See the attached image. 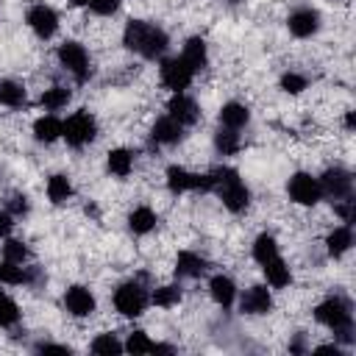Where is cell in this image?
Returning a JSON list of instances; mask_svg holds the SVG:
<instances>
[{"label": "cell", "mask_w": 356, "mask_h": 356, "mask_svg": "<svg viewBox=\"0 0 356 356\" xmlns=\"http://www.w3.org/2000/svg\"><path fill=\"white\" fill-rule=\"evenodd\" d=\"M167 186H170V192H175V195L189 192V189H192V172L184 170V167H178V164L167 167Z\"/></svg>", "instance_id": "cell-28"}, {"label": "cell", "mask_w": 356, "mask_h": 356, "mask_svg": "<svg viewBox=\"0 0 356 356\" xmlns=\"http://www.w3.org/2000/svg\"><path fill=\"white\" fill-rule=\"evenodd\" d=\"M122 348H125V350H131V353H153V348H156V345L147 339V334H145V331H134Z\"/></svg>", "instance_id": "cell-36"}, {"label": "cell", "mask_w": 356, "mask_h": 356, "mask_svg": "<svg viewBox=\"0 0 356 356\" xmlns=\"http://www.w3.org/2000/svg\"><path fill=\"white\" fill-rule=\"evenodd\" d=\"M286 28H289L292 36L309 39V36H314L320 31V14L314 8H295L289 14V19H286Z\"/></svg>", "instance_id": "cell-11"}, {"label": "cell", "mask_w": 356, "mask_h": 356, "mask_svg": "<svg viewBox=\"0 0 356 356\" xmlns=\"http://www.w3.org/2000/svg\"><path fill=\"white\" fill-rule=\"evenodd\" d=\"M181 58L197 72V70H203L206 67V61H209V50H206V42L200 39V36H192V39H186L184 42V53H181Z\"/></svg>", "instance_id": "cell-17"}, {"label": "cell", "mask_w": 356, "mask_h": 356, "mask_svg": "<svg viewBox=\"0 0 356 356\" xmlns=\"http://www.w3.org/2000/svg\"><path fill=\"white\" fill-rule=\"evenodd\" d=\"M36 350H42V353H70L67 345H53V342H42Z\"/></svg>", "instance_id": "cell-41"}, {"label": "cell", "mask_w": 356, "mask_h": 356, "mask_svg": "<svg viewBox=\"0 0 356 356\" xmlns=\"http://www.w3.org/2000/svg\"><path fill=\"white\" fill-rule=\"evenodd\" d=\"M72 195V184H70V178L67 175H61V172H56V175H50L47 178V197L58 206V203H67V197Z\"/></svg>", "instance_id": "cell-26"}, {"label": "cell", "mask_w": 356, "mask_h": 356, "mask_svg": "<svg viewBox=\"0 0 356 356\" xmlns=\"http://www.w3.org/2000/svg\"><path fill=\"white\" fill-rule=\"evenodd\" d=\"M248 120H250V111L242 103H225L220 108V125H225V128H234L236 131V128L248 125Z\"/></svg>", "instance_id": "cell-21"}, {"label": "cell", "mask_w": 356, "mask_h": 356, "mask_svg": "<svg viewBox=\"0 0 356 356\" xmlns=\"http://www.w3.org/2000/svg\"><path fill=\"white\" fill-rule=\"evenodd\" d=\"M181 300V289L178 286H159L153 292V303L161 306V309H170V306H178Z\"/></svg>", "instance_id": "cell-34"}, {"label": "cell", "mask_w": 356, "mask_h": 356, "mask_svg": "<svg viewBox=\"0 0 356 356\" xmlns=\"http://www.w3.org/2000/svg\"><path fill=\"white\" fill-rule=\"evenodd\" d=\"M8 214H17V217L28 214V197H25V195H11V200H8Z\"/></svg>", "instance_id": "cell-39"}, {"label": "cell", "mask_w": 356, "mask_h": 356, "mask_svg": "<svg viewBox=\"0 0 356 356\" xmlns=\"http://www.w3.org/2000/svg\"><path fill=\"white\" fill-rule=\"evenodd\" d=\"M39 103H42L47 111H58V108H64V106L70 103V89H67V86H50V89L42 92Z\"/></svg>", "instance_id": "cell-31"}, {"label": "cell", "mask_w": 356, "mask_h": 356, "mask_svg": "<svg viewBox=\"0 0 356 356\" xmlns=\"http://www.w3.org/2000/svg\"><path fill=\"white\" fill-rule=\"evenodd\" d=\"M0 103L8 108H19L25 103V86L11 78H3L0 81Z\"/></svg>", "instance_id": "cell-25"}, {"label": "cell", "mask_w": 356, "mask_h": 356, "mask_svg": "<svg viewBox=\"0 0 356 356\" xmlns=\"http://www.w3.org/2000/svg\"><path fill=\"white\" fill-rule=\"evenodd\" d=\"M147 306V289L139 281H125L114 292V309L122 317H139Z\"/></svg>", "instance_id": "cell-5"}, {"label": "cell", "mask_w": 356, "mask_h": 356, "mask_svg": "<svg viewBox=\"0 0 356 356\" xmlns=\"http://www.w3.org/2000/svg\"><path fill=\"white\" fill-rule=\"evenodd\" d=\"M281 89L289 92V95H300V92L306 89V78L298 75V72H286V75L281 78Z\"/></svg>", "instance_id": "cell-37"}, {"label": "cell", "mask_w": 356, "mask_h": 356, "mask_svg": "<svg viewBox=\"0 0 356 356\" xmlns=\"http://www.w3.org/2000/svg\"><path fill=\"white\" fill-rule=\"evenodd\" d=\"M275 256H278V242H275V236L259 234L256 242H253V259H256L259 264H264V261H270V259H275Z\"/></svg>", "instance_id": "cell-29"}, {"label": "cell", "mask_w": 356, "mask_h": 356, "mask_svg": "<svg viewBox=\"0 0 356 356\" xmlns=\"http://www.w3.org/2000/svg\"><path fill=\"white\" fill-rule=\"evenodd\" d=\"M61 136L70 147H83L97 136V120L89 111H75L61 122Z\"/></svg>", "instance_id": "cell-4"}, {"label": "cell", "mask_w": 356, "mask_h": 356, "mask_svg": "<svg viewBox=\"0 0 356 356\" xmlns=\"http://www.w3.org/2000/svg\"><path fill=\"white\" fill-rule=\"evenodd\" d=\"M314 317H317V323L331 328L339 342H350L353 339V314H350V303L345 298H339V295L325 298L314 309Z\"/></svg>", "instance_id": "cell-2"}, {"label": "cell", "mask_w": 356, "mask_h": 356, "mask_svg": "<svg viewBox=\"0 0 356 356\" xmlns=\"http://www.w3.org/2000/svg\"><path fill=\"white\" fill-rule=\"evenodd\" d=\"M159 75H161V83H164L167 89H172V92H184V89L192 83L195 70H192L181 56H175V58H164V61H161Z\"/></svg>", "instance_id": "cell-6"}, {"label": "cell", "mask_w": 356, "mask_h": 356, "mask_svg": "<svg viewBox=\"0 0 356 356\" xmlns=\"http://www.w3.org/2000/svg\"><path fill=\"white\" fill-rule=\"evenodd\" d=\"M89 348H92V353H100V356H114V353L122 350V345H120V339H117L114 334H100V337H95Z\"/></svg>", "instance_id": "cell-32"}, {"label": "cell", "mask_w": 356, "mask_h": 356, "mask_svg": "<svg viewBox=\"0 0 356 356\" xmlns=\"http://www.w3.org/2000/svg\"><path fill=\"white\" fill-rule=\"evenodd\" d=\"M350 245H353V234H350L348 225H339V228H334V231L325 236V248H328V253H331L334 259L342 256V253H348Z\"/></svg>", "instance_id": "cell-24"}, {"label": "cell", "mask_w": 356, "mask_h": 356, "mask_svg": "<svg viewBox=\"0 0 356 356\" xmlns=\"http://www.w3.org/2000/svg\"><path fill=\"white\" fill-rule=\"evenodd\" d=\"M239 134L234 131V128H220L217 134H214V147H217V153H222V156H234L236 150H239Z\"/></svg>", "instance_id": "cell-27"}, {"label": "cell", "mask_w": 356, "mask_h": 356, "mask_svg": "<svg viewBox=\"0 0 356 356\" xmlns=\"http://www.w3.org/2000/svg\"><path fill=\"white\" fill-rule=\"evenodd\" d=\"M167 111H170V117H172L175 122H181L184 128H186V125H195V122L200 120V108H197V103H195L192 97H186L184 92H175V95L170 97Z\"/></svg>", "instance_id": "cell-12"}, {"label": "cell", "mask_w": 356, "mask_h": 356, "mask_svg": "<svg viewBox=\"0 0 356 356\" xmlns=\"http://www.w3.org/2000/svg\"><path fill=\"white\" fill-rule=\"evenodd\" d=\"M273 309V298L267 286H250L242 295V312L245 314H267Z\"/></svg>", "instance_id": "cell-15"}, {"label": "cell", "mask_w": 356, "mask_h": 356, "mask_svg": "<svg viewBox=\"0 0 356 356\" xmlns=\"http://www.w3.org/2000/svg\"><path fill=\"white\" fill-rule=\"evenodd\" d=\"M150 136H153V142H159V145H175V142H181V136H184V125L175 122V120L167 114V117H159V120L153 122Z\"/></svg>", "instance_id": "cell-14"}, {"label": "cell", "mask_w": 356, "mask_h": 356, "mask_svg": "<svg viewBox=\"0 0 356 356\" xmlns=\"http://www.w3.org/2000/svg\"><path fill=\"white\" fill-rule=\"evenodd\" d=\"M345 125H348V128H353V125H356V114H353V111H348V117H345Z\"/></svg>", "instance_id": "cell-43"}, {"label": "cell", "mask_w": 356, "mask_h": 356, "mask_svg": "<svg viewBox=\"0 0 356 356\" xmlns=\"http://www.w3.org/2000/svg\"><path fill=\"white\" fill-rule=\"evenodd\" d=\"M25 19H28L31 31H33L39 39H50V36L58 31V14H56L50 6H44V3H39V6H31Z\"/></svg>", "instance_id": "cell-9"}, {"label": "cell", "mask_w": 356, "mask_h": 356, "mask_svg": "<svg viewBox=\"0 0 356 356\" xmlns=\"http://www.w3.org/2000/svg\"><path fill=\"white\" fill-rule=\"evenodd\" d=\"M231 3H236V0H231Z\"/></svg>", "instance_id": "cell-45"}, {"label": "cell", "mask_w": 356, "mask_h": 356, "mask_svg": "<svg viewBox=\"0 0 356 356\" xmlns=\"http://www.w3.org/2000/svg\"><path fill=\"white\" fill-rule=\"evenodd\" d=\"M11 214L6 211V209H0V236H8V231H11Z\"/></svg>", "instance_id": "cell-42"}, {"label": "cell", "mask_w": 356, "mask_h": 356, "mask_svg": "<svg viewBox=\"0 0 356 356\" xmlns=\"http://www.w3.org/2000/svg\"><path fill=\"white\" fill-rule=\"evenodd\" d=\"M214 192L220 195V200H222V206H225L228 211H245L248 203H250L248 186L242 184L239 172L231 170V167L214 170Z\"/></svg>", "instance_id": "cell-3"}, {"label": "cell", "mask_w": 356, "mask_h": 356, "mask_svg": "<svg viewBox=\"0 0 356 356\" xmlns=\"http://www.w3.org/2000/svg\"><path fill=\"white\" fill-rule=\"evenodd\" d=\"M317 181H320L323 195H328V197H334V200L350 197L353 178H350V172H348V170H342V167H331V170H325V172H323V178H317Z\"/></svg>", "instance_id": "cell-10"}, {"label": "cell", "mask_w": 356, "mask_h": 356, "mask_svg": "<svg viewBox=\"0 0 356 356\" xmlns=\"http://www.w3.org/2000/svg\"><path fill=\"white\" fill-rule=\"evenodd\" d=\"M33 136H36L39 142H44V145H50V142L61 139V120H58V117H53V114L39 117V120L33 122Z\"/></svg>", "instance_id": "cell-19"}, {"label": "cell", "mask_w": 356, "mask_h": 356, "mask_svg": "<svg viewBox=\"0 0 356 356\" xmlns=\"http://www.w3.org/2000/svg\"><path fill=\"white\" fill-rule=\"evenodd\" d=\"M209 292H211L214 303L222 306V309H231L234 300H236V284H234L228 275H214V278L209 281Z\"/></svg>", "instance_id": "cell-16"}, {"label": "cell", "mask_w": 356, "mask_h": 356, "mask_svg": "<svg viewBox=\"0 0 356 356\" xmlns=\"http://www.w3.org/2000/svg\"><path fill=\"white\" fill-rule=\"evenodd\" d=\"M203 273H206V259H200V256H197V253H192V250L178 253L175 275H181V278H200Z\"/></svg>", "instance_id": "cell-18"}, {"label": "cell", "mask_w": 356, "mask_h": 356, "mask_svg": "<svg viewBox=\"0 0 356 356\" xmlns=\"http://www.w3.org/2000/svg\"><path fill=\"white\" fill-rule=\"evenodd\" d=\"M261 267H264V278H267V284H270V286H275V289H281V286H286V284L292 281V273H289V267L284 264V259H281V256H275V259L264 261Z\"/></svg>", "instance_id": "cell-20"}, {"label": "cell", "mask_w": 356, "mask_h": 356, "mask_svg": "<svg viewBox=\"0 0 356 356\" xmlns=\"http://www.w3.org/2000/svg\"><path fill=\"white\" fill-rule=\"evenodd\" d=\"M58 61H61V67H64L70 75H75V81H86V78H89V53H86L83 44H78V42H64V44L58 47Z\"/></svg>", "instance_id": "cell-7"}, {"label": "cell", "mask_w": 356, "mask_h": 356, "mask_svg": "<svg viewBox=\"0 0 356 356\" xmlns=\"http://www.w3.org/2000/svg\"><path fill=\"white\" fill-rule=\"evenodd\" d=\"M89 8L95 14H100V17H108V14H114L120 8V0H89Z\"/></svg>", "instance_id": "cell-38"}, {"label": "cell", "mask_w": 356, "mask_h": 356, "mask_svg": "<svg viewBox=\"0 0 356 356\" xmlns=\"http://www.w3.org/2000/svg\"><path fill=\"white\" fill-rule=\"evenodd\" d=\"M156 222H159V217H156V211L147 209V206H139V209H134V211L128 214V228H131L134 234H150V231L156 228Z\"/></svg>", "instance_id": "cell-22"}, {"label": "cell", "mask_w": 356, "mask_h": 356, "mask_svg": "<svg viewBox=\"0 0 356 356\" xmlns=\"http://www.w3.org/2000/svg\"><path fill=\"white\" fill-rule=\"evenodd\" d=\"M70 3H72V6H86L89 0H70Z\"/></svg>", "instance_id": "cell-44"}, {"label": "cell", "mask_w": 356, "mask_h": 356, "mask_svg": "<svg viewBox=\"0 0 356 356\" xmlns=\"http://www.w3.org/2000/svg\"><path fill=\"white\" fill-rule=\"evenodd\" d=\"M3 256H6V261L22 264V261L28 259V248H25V242H19V239H6V245H3Z\"/></svg>", "instance_id": "cell-35"}, {"label": "cell", "mask_w": 356, "mask_h": 356, "mask_svg": "<svg viewBox=\"0 0 356 356\" xmlns=\"http://www.w3.org/2000/svg\"><path fill=\"white\" fill-rule=\"evenodd\" d=\"M31 281V273L22 267V264H14V261H0V284H11V286H17V284H28Z\"/></svg>", "instance_id": "cell-30"}, {"label": "cell", "mask_w": 356, "mask_h": 356, "mask_svg": "<svg viewBox=\"0 0 356 356\" xmlns=\"http://www.w3.org/2000/svg\"><path fill=\"white\" fill-rule=\"evenodd\" d=\"M64 306H67V312L70 314H75V317H89L92 312H95V295L86 289V286H70L67 292H64Z\"/></svg>", "instance_id": "cell-13"}, {"label": "cell", "mask_w": 356, "mask_h": 356, "mask_svg": "<svg viewBox=\"0 0 356 356\" xmlns=\"http://www.w3.org/2000/svg\"><path fill=\"white\" fill-rule=\"evenodd\" d=\"M17 320H19V309H17V303L0 289V328L14 325Z\"/></svg>", "instance_id": "cell-33"}, {"label": "cell", "mask_w": 356, "mask_h": 356, "mask_svg": "<svg viewBox=\"0 0 356 356\" xmlns=\"http://www.w3.org/2000/svg\"><path fill=\"white\" fill-rule=\"evenodd\" d=\"M337 214L342 217V222H350L353 220V200L342 197V203H337Z\"/></svg>", "instance_id": "cell-40"}, {"label": "cell", "mask_w": 356, "mask_h": 356, "mask_svg": "<svg viewBox=\"0 0 356 356\" xmlns=\"http://www.w3.org/2000/svg\"><path fill=\"white\" fill-rule=\"evenodd\" d=\"M122 42H125L128 50H134L145 58H159L170 44L167 33L159 25L145 22V19H131L122 31Z\"/></svg>", "instance_id": "cell-1"}, {"label": "cell", "mask_w": 356, "mask_h": 356, "mask_svg": "<svg viewBox=\"0 0 356 356\" xmlns=\"http://www.w3.org/2000/svg\"><path fill=\"white\" fill-rule=\"evenodd\" d=\"M106 164H108V172H111V175L125 178V175L134 170V153H131V150H125V147H114V150L108 153Z\"/></svg>", "instance_id": "cell-23"}, {"label": "cell", "mask_w": 356, "mask_h": 356, "mask_svg": "<svg viewBox=\"0 0 356 356\" xmlns=\"http://www.w3.org/2000/svg\"><path fill=\"white\" fill-rule=\"evenodd\" d=\"M286 192L289 197L298 203V206H314L320 197H323V189H320V181L309 172H295L286 184Z\"/></svg>", "instance_id": "cell-8"}]
</instances>
